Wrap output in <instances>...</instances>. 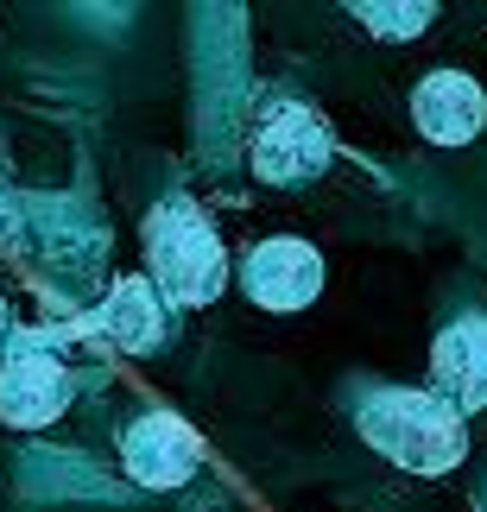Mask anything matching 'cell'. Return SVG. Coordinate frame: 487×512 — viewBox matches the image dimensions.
<instances>
[{
  "mask_svg": "<svg viewBox=\"0 0 487 512\" xmlns=\"http://www.w3.org/2000/svg\"><path fill=\"white\" fill-rule=\"evenodd\" d=\"M95 336L121 354H152L165 336H171V304L159 298V285L140 279V272H127V279L108 285L102 310H95Z\"/></svg>",
  "mask_w": 487,
  "mask_h": 512,
  "instance_id": "cell-9",
  "label": "cell"
},
{
  "mask_svg": "<svg viewBox=\"0 0 487 512\" xmlns=\"http://www.w3.org/2000/svg\"><path fill=\"white\" fill-rule=\"evenodd\" d=\"M355 26L386 38V45H412V38H424V26L437 19L431 0H355Z\"/></svg>",
  "mask_w": 487,
  "mask_h": 512,
  "instance_id": "cell-10",
  "label": "cell"
},
{
  "mask_svg": "<svg viewBox=\"0 0 487 512\" xmlns=\"http://www.w3.org/2000/svg\"><path fill=\"white\" fill-rule=\"evenodd\" d=\"M121 462H127V475L140 481V487L171 494V487L197 481L203 437L178 418V411H140V418L121 430Z\"/></svg>",
  "mask_w": 487,
  "mask_h": 512,
  "instance_id": "cell-4",
  "label": "cell"
},
{
  "mask_svg": "<svg viewBox=\"0 0 487 512\" xmlns=\"http://www.w3.org/2000/svg\"><path fill=\"white\" fill-rule=\"evenodd\" d=\"M361 437L405 475H450L469 456L462 411H450L431 386H386L361 399Z\"/></svg>",
  "mask_w": 487,
  "mask_h": 512,
  "instance_id": "cell-1",
  "label": "cell"
},
{
  "mask_svg": "<svg viewBox=\"0 0 487 512\" xmlns=\"http://www.w3.org/2000/svg\"><path fill=\"white\" fill-rule=\"evenodd\" d=\"M481 512H487V494H481Z\"/></svg>",
  "mask_w": 487,
  "mask_h": 512,
  "instance_id": "cell-12",
  "label": "cell"
},
{
  "mask_svg": "<svg viewBox=\"0 0 487 512\" xmlns=\"http://www.w3.org/2000/svg\"><path fill=\"white\" fill-rule=\"evenodd\" d=\"M329 159H336V133H329V121L317 108H304V102H279L260 121L253 146H247L253 177L272 184V190H298L310 177H323Z\"/></svg>",
  "mask_w": 487,
  "mask_h": 512,
  "instance_id": "cell-3",
  "label": "cell"
},
{
  "mask_svg": "<svg viewBox=\"0 0 487 512\" xmlns=\"http://www.w3.org/2000/svg\"><path fill=\"white\" fill-rule=\"evenodd\" d=\"M241 291L260 310H304L323 298V253L298 234H272L253 241L241 260Z\"/></svg>",
  "mask_w": 487,
  "mask_h": 512,
  "instance_id": "cell-5",
  "label": "cell"
},
{
  "mask_svg": "<svg viewBox=\"0 0 487 512\" xmlns=\"http://www.w3.org/2000/svg\"><path fill=\"white\" fill-rule=\"evenodd\" d=\"M7 336H13V310H7V298H0V348H7Z\"/></svg>",
  "mask_w": 487,
  "mask_h": 512,
  "instance_id": "cell-11",
  "label": "cell"
},
{
  "mask_svg": "<svg viewBox=\"0 0 487 512\" xmlns=\"http://www.w3.org/2000/svg\"><path fill=\"white\" fill-rule=\"evenodd\" d=\"M431 392L450 411H487V317H456L431 348Z\"/></svg>",
  "mask_w": 487,
  "mask_h": 512,
  "instance_id": "cell-8",
  "label": "cell"
},
{
  "mask_svg": "<svg viewBox=\"0 0 487 512\" xmlns=\"http://www.w3.org/2000/svg\"><path fill=\"white\" fill-rule=\"evenodd\" d=\"M70 405V373L57 354H45L38 342H13L0 361V424L13 430H45L64 418Z\"/></svg>",
  "mask_w": 487,
  "mask_h": 512,
  "instance_id": "cell-6",
  "label": "cell"
},
{
  "mask_svg": "<svg viewBox=\"0 0 487 512\" xmlns=\"http://www.w3.org/2000/svg\"><path fill=\"white\" fill-rule=\"evenodd\" d=\"M412 121L431 146H469L487 127V95L469 70H431L412 89Z\"/></svg>",
  "mask_w": 487,
  "mask_h": 512,
  "instance_id": "cell-7",
  "label": "cell"
},
{
  "mask_svg": "<svg viewBox=\"0 0 487 512\" xmlns=\"http://www.w3.org/2000/svg\"><path fill=\"white\" fill-rule=\"evenodd\" d=\"M146 266H152L159 298L178 304V310L216 304L222 285H228V247H222L216 222L190 196H165L146 215Z\"/></svg>",
  "mask_w": 487,
  "mask_h": 512,
  "instance_id": "cell-2",
  "label": "cell"
}]
</instances>
